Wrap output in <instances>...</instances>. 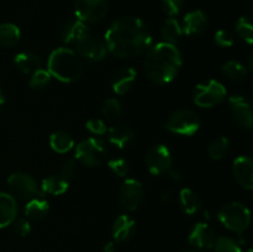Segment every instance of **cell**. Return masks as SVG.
I'll return each instance as SVG.
<instances>
[{"label": "cell", "instance_id": "27", "mask_svg": "<svg viewBox=\"0 0 253 252\" xmlns=\"http://www.w3.org/2000/svg\"><path fill=\"white\" fill-rule=\"evenodd\" d=\"M21 39V31L19 26L11 22L0 25V47L1 48H11L16 46Z\"/></svg>", "mask_w": 253, "mask_h": 252}, {"label": "cell", "instance_id": "2", "mask_svg": "<svg viewBox=\"0 0 253 252\" xmlns=\"http://www.w3.org/2000/svg\"><path fill=\"white\" fill-rule=\"evenodd\" d=\"M145 54L143 69L153 84L166 85L174 81L183 64L182 53L175 44L158 42Z\"/></svg>", "mask_w": 253, "mask_h": 252}, {"label": "cell", "instance_id": "1", "mask_svg": "<svg viewBox=\"0 0 253 252\" xmlns=\"http://www.w3.org/2000/svg\"><path fill=\"white\" fill-rule=\"evenodd\" d=\"M104 42L108 52L120 59L145 54L153 44L147 24L140 17L121 16L109 25Z\"/></svg>", "mask_w": 253, "mask_h": 252}, {"label": "cell", "instance_id": "37", "mask_svg": "<svg viewBox=\"0 0 253 252\" xmlns=\"http://www.w3.org/2000/svg\"><path fill=\"white\" fill-rule=\"evenodd\" d=\"M185 0H161L162 9L168 17H175L184 6Z\"/></svg>", "mask_w": 253, "mask_h": 252}, {"label": "cell", "instance_id": "45", "mask_svg": "<svg viewBox=\"0 0 253 252\" xmlns=\"http://www.w3.org/2000/svg\"><path fill=\"white\" fill-rule=\"evenodd\" d=\"M179 252H194V251H190V250H183V251H179Z\"/></svg>", "mask_w": 253, "mask_h": 252}, {"label": "cell", "instance_id": "8", "mask_svg": "<svg viewBox=\"0 0 253 252\" xmlns=\"http://www.w3.org/2000/svg\"><path fill=\"white\" fill-rule=\"evenodd\" d=\"M7 187H9L12 197L27 200V202L34 198L43 197V193H42L37 180L27 173H12L7 178Z\"/></svg>", "mask_w": 253, "mask_h": 252}, {"label": "cell", "instance_id": "4", "mask_svg": "<svg viewBox=\"0 0 253 252\" xmlns=\"http://www.w3.org/2000/svg\"><path fill=\"white\" fill-rule=\"evenodd\" d=\"M217 219L227 230L241 235L249 229L251 224V212L242 203L231 202L225 204L219 210Z\"/></svg>", "mask_w": 253, "mask_h": 252}, {"label": "cell", "instance_id": "6", "mask_svg": "<svg viewBox=\"0 0 253 252\" xmlns=\"http://www.w3.org/2000/svg\"><path fill=\"white\" fill-rule=\"evenodd\" d=\"M226 96L227 91L224 84L216 79H209L195 86L193 101L199 108L210 109L220 105Z\"/></svg>", "mask_w": 253, "mask_h": 252}, {"label": "cell", "instance_id": "24", "mask_svg": "<svg viewBox=\"0 0 253 252\" xmlns=\"http://www.w3.org/2000/svg\"><path fill=\"white\" fill-rule=\"evenodd\" d=\"M161 37L163 39V42H167V43L175 44V46L179 43L183 37V30L182 25L175 17H168L166 20L161 29Z\"/></svg>", "mask_w": 253, "mask_h": 252}, {"label": "cell", "instance_id": "34", "mask_svg": "<svg viewBox=\"0 0 253 252\" xmlns=\"http://www.w3.org/2000/svg\"><path fill=\"white\" fill-rule=\"evenodd\" d=\"M108 167L118 177H126L130 173V163H128V161L124 157H119V156L111 157L108 161Z\"/></svg>", "mask_w": 253, "mask_h": 252}, {"label": "cell", "instance_id": "46", "mask_svg": "<svg viewBox=\"0 0 253 252\" xmlns=\"http://www.w3.org/2000/svg\"><path fill=\"white\" fill-rule=\"evenodd\" d=\"M247 252H253V251H252L251 249H250V250H247Z\"/></svg>", "mask_w": 253, "mask_h": 252}, {"label": "cell", "instance_id": "40", "mask_svg": "<svg viewBox=\"0 0 253 252\" xmlns=\"http://www.w3.org/2000/svg\"><path fill=\"white\" fill-rule=\"evenodd\" d=\"M12 224H14V230L16 231V234H19L21 237L27 236L31 232V224H30V220H27L26 217L15 219Z\"/></svg>", "mask_w": 253, "mask_h": 252}, {"label": "cell", "instance_id": "26", "mask_svg": "<svg viewBox=\"0 0 253 252\" xmlns=\"http://www.w3.org/2000/svg\"><path fill=\"white\" fill-rule=\"evenodd\" d=\"M68 187L69 183L67 182V180H64L59 174H53L44 178V179L42 180L41 185H40L43 195L49 194L56 195V197L64 194V193L68 190Z\"/></svg>", "mask_w": 253, "mask_h": 252}, {"label": "cell", "instance_id": "31", "mask_svg": "<svg viewBox=\"0 0 253 252\" xmlns=\"http://www.w3.org/2000/svg\"><path fill=\"white\" fill-rule=\"evenodd\" d=\"M237 36L244 40L246 43L252 44L253 42V25L251 19L249 16H241L236 22L235 26Z\"/></svg>", "mask_w": 253, "mask_h": 252}, {"label": "cell", "instance_id": "41", "mask_svg": "<svg viewBox=\"0 0 253 252\" xmlns=\"http://www.w3.org/2000/svg\"><path fill=\"white\" fill-rule=\"evenodd\" d=\"M167 173H169L170 178H172V179H174V180H177V182H179V180L182 179V174H180L179 170L173 169V168H170V169L168 170Z\"/></svg>", "mask_w": 253, "mask_h": 252}, {"label": "cell", "instance_id": "9", "mask_svg": "<svg viewBox=\"0 0 253 252\" xmlns=\"http://www.w3.org/2000/svg\"><path fill=\"white\" fill-rule=\"evenodd\" d=\"M109 11V0H76L74 14L76 19L84 24H95L101 21Z\"/></svg>", "mask_w": 253, "mask_h": 252}, {"label": "cell", "instance_id": "7", "mask_svg": "<svg viewBox=\"0 0 253 252\" xmlns=\"http://www.w3.org/2000/svg\"><path fill=\"white\" fill-rule=\"evenodd\" d=\"M202 121L199 115L190 109H178L170 114L165 127L169 132L180 136H193L199 131Z\"/></svg>", "mask_w": 253, "mask_h": 252}, {"label": "cell", "instance_id": "36", "mask_svg": "<svg viewBox=\"0 0 253 252\" xmlns=\"http://www.w3.org/2000/svg\"><path fill=\"white\" fill-rule=\"evenodd\" d=\"M78 174V165H77L76 160H67L64 161L62 165L61 170H59V175L63 178L67 182H72L74 178Z\"/></svg>", "mask_w": 253, "mask_h": 252}, {"label": "cell", "instance_id": "19", "mask_svg": "<svg viewBox=\"0 0 253 252\" xmlns=\"http://www.w3.org/2000/svg\"><path fill=\"white\" fill-rule=\"evenodd\" d=\"M137 72L132 67H124L115 72L111 79V89L118 95H124L132 89L136 83Z\"/></svg>", "mask_w": 253, "mask_h": 252}, {"label": "cell", "instance_id": "33", "mask_svg": "<svg viewBox=\"0 0 253 252\" xmlns=\"http://www.w3.org/2000/svg\"><path fill=\"white\" fill-rule=\"evenodd\" d=\"M51 79L52 76L49 74V72L47 69L40 68L37 71H35L34 73L30 74L29 85L32 89H35V90H41V89H44L51 83Z\"/></svg>", "mask_w": 253, "mask_h": 252}, {"label": "cell", "instance_id": "13", "mask_svg": "<svg viewBox=\"0 0 253 252\" xmlns=\"http://www.w3.org/2000/svg\"><path fill=\"white\" fill-rule=\"evenodd\" d=\"M232 120L241 130L250 131L253 126V114L249 99L245 95H231L229 99Z\"/></svg>", "mask_w": 253, "mask_h": 252}, {"label": "cell", "instance_id": "16", "mask_svg": "<svg viewBox=\"0 0 253 252\" xmlns=\"http://www.w3.org/2000/svg\"><path fill=\"white\" fill-rule=\"evenodd\" d=\"M90 32V29L88 25L82 22L78 19L67 20L62 26L61 32H59V41L64 46H74L77 41L85 36L86 34Z\"/></svg>", "mask_w": 253, "mask_h": 252}, {"label": "cell", "instance_id": "39", "mask_svg": "<svg viewBox=\"0 0 253 252\" xmlns=\"http://www.w3.org/2000/svg\"><path fill=\"white\" fill-rule=\"evenodd\" d=\"M214 41L217 46L222 47V48H229V47H231L235 43L234 36L227 30H219V31H216Z\"/></svg>", "mask_w": 253, "mask_h": 252}, {"label": "cell", "instance_id": "18", "mask_svg": "<svg viewBox=\"0 0 253 252\" xmlns=\"http://www.w3.org/2000/svg\"><path fill=\"white\" fill-rule=\"evenodd\" d=\"M135 219L127 214H121L114 221L111 227V235L115 242H126L132 239L136 234Z\"/></svg>", "mask_w": 253, "mask_h": 252}, {"label": "cell", "instance_id": "17", "mask_svg": "<svg viewBox=\"0 0 253 252\" xmlns=\"http://www.w3.org/2000/svg\"><path fill=\"white\" fill-rule=\"evenodd\" d=\"M209 26V17L202 10H193L185 14L183 19L182 30L187 36L197 37L204 34Z\"/></svg>", "mask_w": 253, "mask_h": 252}, {"label": "cell", "instance_id": "23", "mask_svg": "<svg viewBox=\"0 0 253 252\" xmlns=\"http://www.w3.org/2000/svg\"><path fill=\"white\" fill-rule=\"evenodd\" d=\"M49 204L43 197H37L29 200L25 207V216L27 220L32 221H41L48 215Z\"/></svg>", "mask_w": 253, "mask_h": 252}, {"label": "cell", "instance_id": "30", "mask_svg": "<svg viewBox=\"0 0 253 252\" xmlns=\"http://www.w3.org/2000/svg\"><path fill=\"white\" fill-rule=\"evenodd\" d=\"M230 151V140L226 136H220L208 146V155L211 160L220 161L229 153Z\"/></svg>", "mask_w": 253, "mask_h": 252}, {"label": "cell", "instance_id": "32", "mask_svg": "<svg viewBox=\"0 0 253 252\" xmlns=\"http://www.w3.org/2000/svg\"><path fill=\"white\" fill-rule=\"evenodd\" d=\"M100 111L109 120H118L123 115V106L118 99L109 98L103 103Z\"/></svg>", "mask_w": 253, "mask_h": 252}, {"label": "cell", "instance_id": "12", "mask_svg": "<svg viewBox=\"0 0 253 252\" xmlns=\"http://www.w3.org/2000/svg\"><path fill=\"white\" fill-rule=\"evenodd\" d=\"M145 162L148 172L152 175L166 174L172 168V152L166 145H155L148 150Z\"/></svg>", "mask_w": 253, "mask_h": 252}, {"label": "cell", "instance_id": "20", "mask_svg": "<svg viewBox=\"0 0 253 252\" xmlns=\"http://www.w3.org/2000/svg\"><path fill=\"white\" fill-rule=\"evenodd\" d=\"M106 133H108L109 142L119 150H125L135 141V132L132 128L123 124L111 126Z\"/></svg>", "mask_w": 253, "mask_h": 252}, {"label": "cell", "instance_id": "35", "mask_svg": "<svg viewBox=\"0 0 253 252\" xmlns=\"http://www.w3.org/2000/svg\"><path fill=\"white\" fill-rule=\"evenodd\" d=\"M212 249L215 250V252H242L239 242L227 236L216 237V241H215Z\"/></svg>", "mask_w": 253, "mask_h": 252}, {"label": "cell", "instance_id": "28", "mask_svg": "<svg viewBox=\"0 0 253 252\" xmlns=\"http://www.w3.org/2000/svg\"><path fill=\"white\" fill-rule=\"evenodd\" d=\"M49 146L54 152L67 153L74 147V140L68 132L58 130L49 136Z\"/></svg>", "mask_w": 253, "mask_h": 252}, {"label": "cell", "instance_id": "10", "mask_svg": "<svg viewBox=\"0 0 253 252\" xmlns=\"http://www.w3.org/2000/svg\"><path fill=\"white\" fill-rule=\"evenodd\" d=\"M74 47H76L74 51L79 54L82 59L93 62V63L104 61L109 53L104 40L94 36L91 32H89L85 36L82 37L79 41H77Z\"/></svg>", "mask_w": 253, "mask_h": 252}, {"label": "cell", "instance_id": "5", "mask_svg": "<svg viewBox=\"0 0 253 252\" xmlns=\"http://www.w3.org/2000/svg\"><path fill=\"white\" fill-rule=\"evenodd\" d=\"M76 161L89 168L99 167L108 156V147L103 140L88 137L76 146Z\"/></svg>", "mask_w": 253, "mask_h": 252}, {"label": "cell", "instance_id": "43", "mask_svg": "<svg viewBox=\"0 0 253 252\" xmlns=\"http://www.w3.org/2000/svg\"><path fill=\"white\" fill-rule=\"evenodd\" d=\"M5 104V96H4V93H2L1 88H0V109H1V106Z\"/></svg>", "mask_w": 253, "mask_h": 252}, {"label": "cell", "instance_id": "29", "mask_svg": "<svg viewBox=\"0 0 253 252\" xmlns=\"http://www.w3.org/2000/svg\"><path fill=\"white\" fill-rule=\"evenodd\" d=\"M222 73L229 81L235 83H241L247 78L249 69L245 64L237 61H229L222 66Z\"/></svg>", "mask_w": 253, "mask_h": 252}, {"label": "cell", "instance_id": "42", "mask_svg": "<svg viewBox=\"0 0 253 252\" xmlns=\"http://www.w3.org/2000/svg\"><path fill=\"white\" fill-rule=\"evenodd\" d=\"M104 252H116V244L115 241H109L108 244L104 246L103 249Z\"/></svg>", "mask_w": 253, "mask_h": 252}, {"label": "cell", "instance_id": "15", "mask_svg": "<svg viewBox=\"0 0 253 252\" xmlns=\"http://www.w3.org/2000/svg\"><path fill=\"white\" fill-rule=\"evenodd\" d=\"M232 175L244 189H253V160L251 156L242 155L232 162Z\"/></svg>", "mask_w": 253, "mask_h": 252}, {"label": "cell", "instance_id": "22", "mask_svg": "<svg viewBox=\"0 0 253 252\" xmlns=\"http://www.w3.org/2000/svg\"><path fill=\"white\" fill-rule=\"evenodd\" d=\"M14 63L17 69L24 74L34 73L42 67L41 58L36 53L30 51H22L17 53L14 58Z\"/></svg>", "mask_w": 253, "mask_h": 252}, {"label": "cell", "instance_id": "3", "mask_svg": "<svg viewBox=\"0 0 253 252\" xmlns=\"http://www.w3.org/2000/svg\"><path fill=\"white\" fill-rule=\"evenodd\" d=\"M83 59L69 47H58L53 49L47 59V71L52 78L63 83L77 81L83 73Z\"/></svg>", "mask_w": 253, "mask_h": 252}, {"label": "cell", "instance_id": "21", "mask_svg": "<svg viewBox=\"0 0 253 252\" xmlns=\"http://www.w3.org/2000/svg\"><path fill=\"white\" fill-rule=\"evenodd\" d=\"M17 216L16 198L7 193H0V229L11 225Z\"/></svg>", "mask_w": 253, "mask_h": 252}, {"label": "cell", "instance_id": "14", "mask_svg": "<svg viewBox=\"0 0 253 252\" xmlns=\"http://www.w3.org/2000/svg\"><path fill=\"white\" fill-rule=\"evenodd\" d=\"M215 241H216V234H215L214 229L207 222H197L188 236V242L190 246L200 250V251L211 250L214 247Z\"/></svg>", "mask_w": 253, "mask_h": 252}, {"label": "cell", "instance_id": "44", "mask_svg": "<svg viewBox=\"0 0 253 252\" xmlns=\"http://www.w3.org/2000/svg\"><path fill=\"white\" fill-rule=\"evenodd\" d=\"M170 198V193L169 192H165L162 194V200L163 202H168V199Z\"/></svg>", "mask_w": 253, "mask_h": 252}, {"label": "cell", "instance_id": "11", "mask_svg": "<svg viewBox=\"0 0 253 252\" xmlns=\"http://www.w3.org/2000/svg\"><path fill=\"white\" fill-rule=\"evenodd\" d=\"M145 199V189L140 180L127 178L121 184L119 190V204L126 211H135L140 208Z\"/></svg>", "mask_w": 253, "mask_h": 252}, {"label": "cell", "instance_id": "25", "mask_svg": "<svg viewBox=\"0 0 253 252\" xmlns=\"http://www.w3.org/2000/svg\"><path fill=\"white\" fill-rule=\"evenodd\" d=\"M179 205L187 215H194L202 209L200 198L190 188H183L179 192Z\"/></svg>", "mask_w": 253, "mask_h": 252}, {"label": "cell", "instance_id": "38", "mask_svg": "<svg viewBox=\"0 0 253 252\" xmlns=\"http://www.w3.org/2000/svg\"><path fill=\"white\" fill-rule=\"evenodd\" d=\"M85 128L90 133H93V135H98V136L104 135V133H106V131H108L105 121L98 118L89 119V120L85 123Z\"/></svg>", "mask_w": 253, "mask_h": 252}]
</instances>
